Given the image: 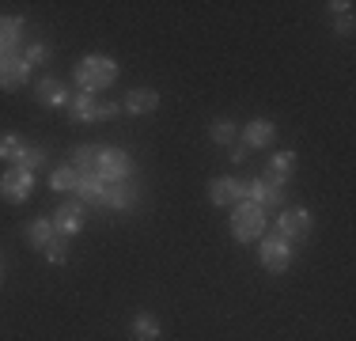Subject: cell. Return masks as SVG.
<instances>
[{"label": "cell", "instance_id": "1", "mask_svg": "<svg viewBox=\"0 0 356 341\" xmlns=\"http://www.w3.org/2000/svg\"><path fill=\"white\" fill-rule=\"evenodd\" d=\"M114 80H118V68H114L110 57H88V61H80V68H76V84H80L88 95L110 88Z\"/></svg>", "mask_w": 356, "mask_h": 341}, {"label": "cell", "instance_id": "2", "mask_svg": "<svg viewBox=\"0 0 356 341\" xmlns=\"http://www.w3.org/2000/svg\"><path fill=\"white\" fill-rule=\"evenodd\" d=\"M266 232V209L254 201H239V209H235L232 216V235L239 239V243H250V239H258Z\"/></svg>", "mask_w": 356, "mask_h": 341}, {"label": "cell", "instance_id": "3", "mask_svg": "<svg viewBox=\"0 0 356 341\" xmlns=\"http://www.w3.org/2000/svg\"><path fill=\"white\" fill-rule=\"evenodd\" d=\"M99 178L103 182H122V178H129V170H133V164H129V156H125L122 148H103L99 152Z\"/></svg>", "mask_w": 356, "mask_h": 341}, {"label": "cell", "instance_id": "4", "mask_svg": "<svg viewBox=\"0 0 356 341\" xmlns=\"http://www.w3.org/2000/svg\"><path fill=\"white\" fill-rule=\"evenodd\" d=\"M27 57L19 54V49H4V54H0V88H19L23 80H27Z\"/></svg>", "mask_w": 356, "mask_h": 341}, {"label": "cell", "instance_id": "5", "mask_svg": "<svg viewBox=\"0 0 356 341\" xmlns=\"http://www.w3.org/2000/svg\"><path fill=\"white\" fill-rule=\"evenodd\" d=\"M31 190H35V182H31V170H23V167H12L0 178V198L4 201H27Z\"/></svg>", "mask_w": 356, "mask_h": 341}, {"label": "cell", "instance_id": "6", "mask_svg": "<svg viewBox=\"0 0 356 341\" xmlns=\"http://www.w3.org/2000/svg\"><path fill=\"white\" fill-rule=\"evenodd\" d=\"M261 266L273 269V273H284L288 269V239L281 232H273L261 243Z\"/></svg>", "mask_w": 356, "mask_h": 341}, {"label": "cell", "instance_id": "7", "mask_svg": "<svg viewBox=\"0 0 356 341\" xmlns=\"http://www.w3.org/2000/svg\"><path fill=\"white\" fill-rule=\"evenodd\" d=\"M76 193L91 205H103L106 198V182L95 175V170H76Z\"/></svg>", "mask_w": 356, "mask_h": 341}, {"label": "cell", "instance_id": "8", "mask_svg": "<svg viewBox=\"0 0 356 341\" xmlns=\"http://www.w3.org/2000/svg\"><path fill=\"white\" fill-rule=\"evenodd\" d=\"M277 232H281L284 239L307 235V232H311V212H303V209H292V212H284V216L277 220Z\"/></svg>", "mask_w": 356, "mask_h": 341}, {"label": "cell", "instance_id": "9", "mask_svg": "<svg viewBox=\"0 0 356 341\" xmlns=\"http://www.w3.org/2000/svg\"><path fill=\"white\" fill-rule=\"evenodd\" d=\"M54 228H57V232H65V235L80 232V228H83V209L76 201H65L61 209H57V216H54Z\"/></svg>", "mask_w": 356, "mask_h": 341}, {"label": "cell", "instance_id": "10", "mask_svg": "<svg viewBox=\"0 0 356 341\" xmlns=\"http://www.w3.org/2000/svg\"><path fill=\"white\" fill-rule=\"evenodd\" d=\"M209 198H213V205L243 201V182H239V178H216V182L209 186Z\"/></svg>", "mask_w": 356, "mask_h": 341}, {"label": "cell", "instance_id": "11", "mask_svg": "<svg viewBox=\"0 0 356 341\" xmlns=\"http://www.w3.org/2000/svg\"><path fill=\"white\" fill-rule=\"evenodd\" d=\"M133 201H137V190L133 186H106V198H103V209H133Z\"/></svg>", "mask_w": 356, "mask_h": 341}, {"label": "cell", "instance_id": "12", "mask_svg": "<svg viewBox=\"0 0 356 341\" xmlns=\"http://www.w3.org/2000/svg\"><path fill=\"white\" fill-rule=\"evenodd\" d=\"M95 110H99V102L88 95V91H80L76 99H69V118L72 122H95Z\"/></svg>", "mask_w": 356, "mask_h": 341}, {"label": "cell", "instance_id": "13", "mask_svg": "<svg viewBox=\"0 0 356 341\" xmlns=\"http://www.w3.org/2000/svg\"><path fill=\"white\" fill-rule=\"evenodd\" d=\"M243 136H247L250 148H266V144H273L277 129H273V122H250L247 129H243Z\"/></svg>", "mask_w": 356, "mask_h": 341}, {"label": "cell", "instance_id": "14", "mask_svg": "<svg viewBox=\"0 0 356 341\" xmlns=\"http://www.w3.org/2000/svg\"><path fill=\"white\" fill-rule=\"evenodd\" d=\"M38 99L46 102V106H69V95H65V88L54 80V76L38 80Z\"/></svg>", "mask_w": 356, "mask_h": 341}, {"label": "cell", "instance_id": "15", "mask_svg": "<svg viewBox=\"0 0 356 341\" xmlns=\"http://www.w3.org/2000/svg\"><path fill=\"white\" fill-rule=\"evenodd\" d=\"M292 170H296V156L292 152H281V156H273V164H269V178L266 182H288V178H292Z\"/></svg>", "mask_w": 356, "mask_h": 341}, {"label": "cell", "instance_id": "16", "mask_svg": "<svg viewBox=\"0 0 356 341\" xmlns=\"http://www.w3.org/2000/svg\"><path fill=\"white\" fill-rule=\"evenodd\" d=\"M156 102H159V95L156 91H129V95H125V110H129V114H148V110H156Z\"/></svg>", "mask_w": 356, "mask_h": 341}, {"label": "cell", "instance_id": "17", "mask_svg": "<svg viewBox=\"0 0 356 341\" xmlns=\"http://www.w3.org/2000/svg\"><path fill=\"white\" fill-rule=\"evenodd\" d=\"M54 239H57L54 220H35V224H31V243H35V246H42V251H46Z\"/></svg>", "mask_w": 356, "mask_h": 341}, {"label": "cell", "instance_id": "18", "mask_svg": "<svg viewBox=\"0 0 356 341\" xmlns=\"http://www.w3.org/2000/svg\"><path fill=\"white\" fill-rule=\"evenodd\" d=\"M19 31H23V19H0V54H4V49H15Z\"/></svg>", "mask_w": 356, "mask_h": 341}, {"label": "cell", "instance_id": "19", "mask_svg": "<svg viewBox=\"0 0 356 341\" xmlns=\"http://www.w3.org/2000/svg\"><path fill=\"white\" fill-rule=\"evenodd\" d=\"M133 338H137V341H156V338H159V326H156V319H148V315H140V319L133 322Z\"/></svg>", "mask_w": 356, "mask_h": 341}, {"label": "cell", "instance_id": "20", "mask_svg": "<svg viewBox=\"0 0 356 341\" xmlns=\"http://www.w3.org/2000/svg\"><path fill=\"white\" fill-rule=\"evenodd\" d=\"M54 190H57V193L76 190V167H61V170H54Z\"/></svg>", "mask_w": 356, "mask_h": 341}, {"label": "cell", "instance_id": "21", "mask_svg": "<svg viewBox=\"0 0 356 341\" xmlns=\"http://www.w3.org/2000/svg\"><path fill=\"white\" fill-rule=\"evenodd\" d=\"M19 156H23L19 136H0V159H15V164H19Z\"/></svg>", "mask_w": 356, "mask_h": 341}, {"label": "cell", "instance_id": "22", "mask_svg": "<svg viewBox=\"0 0 356 341\" xmlns=\"http://www.w3.org/2000/svg\"><path fill=\"white\" fill-rule=\"evenodd\" d=\"M42 148H23V156H19V164L15 167H23V170H35V167H42Z\"/></svg>", "mask_w": 356, "mask_h": 341}, {"label": "cell", "instance_id": "23", "mask_svg": "<svg viewBox=\"0 0 356 341\" xmlns=\"http://www.w3.org/2000/svg\"><path fill=\"white\" fill-rule=\"evenodd\" d=\"M213 141L232 144V141H235V125H232V122H216V125H213Z\"/></svg>", "mask_w": 356, "mask_h": 341}, {"label": "cell", "instance_id": "24", "mask_svg": "<svg viewBox=\"0 0 356 341\" xmlns=\"http://www.w3.org/2000/svg\"><path fill=\"white\" fill-rule=\"evenodd\" d=\"M23 57H27V65H42V61H46V57H49V49L42 46V42H35V46H31V49H27V54H23Z\"/></svg>", "mask_w": 356, "mask_h": 341}, {"label": "cell", "instance_id": "25", "mask_svg": "<svg viewBox=\"0 0 356 341\" xmlns=\"http://www.w3.org/2000/svg\"><path fill=\"white\" fill-rule=\"evenodd\" d=\"M46 258L54 262V266H57V262H65V243H61V239H54V243L46 246Z\"/></svg>", "mask_w": 356, "mask_h": 341}, {"label": "cell", "instance_id": "26", "mask_svg": "<svg viewBox=\"0 0 356 341\" xmlns=\"http://www.w3.org/2000/svg\"><path fill=\"white\" fill-rule=\"evenodd\" d=\"M114 114H118V102H99L95 118H114Z\"/></svg>", "mask_w": 356, "mask_h": 341}, {"label": "cell", "instance_id": "27", "mask_svg": "<svg viewBox=\"0 0 356 341\" xmlns=\"http://www.w3.org/2000/svg\"><path fill=\"white\" fill-rule=\"evenodd\" d=\"M337 27H341V34H353V15L341 12V23H337Z\"/></svg>", "mask_w": 356, "mask_h": 341}, {"label": "cell", "instance_id": "28", "mask_svg": "<svg viewBox=\"0 0 356 341\" xmlns=\"http://www.w3.org/2000/svg\"><path fill=\"white\" fill-rule=\"evenodd\" d=\"M243 159H247V148H243V144H235V148H232V164H243Z\"/></svg>", "mask_w": 356, "mask_h": 341}]
</instances>
